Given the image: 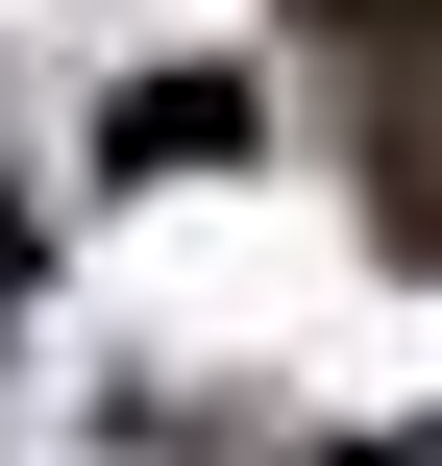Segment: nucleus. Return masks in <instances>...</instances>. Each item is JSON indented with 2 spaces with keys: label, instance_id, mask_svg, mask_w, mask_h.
Here are the masks:
<instances>
[{
  "label": "nucleus",
  "instance_id": "1",
  "mask_svg": "<svg viewBox=\"0 0 442 466\" xmlns=\"http://www.w3.org/2000/svg\"><path fill=\"white\" fill-rule=\"evenodd\" d=\"M320 25H442V0H320Z\"/></svg>",
  "mask_w": 442,
  "mask_h": 466
}]
</instances>
